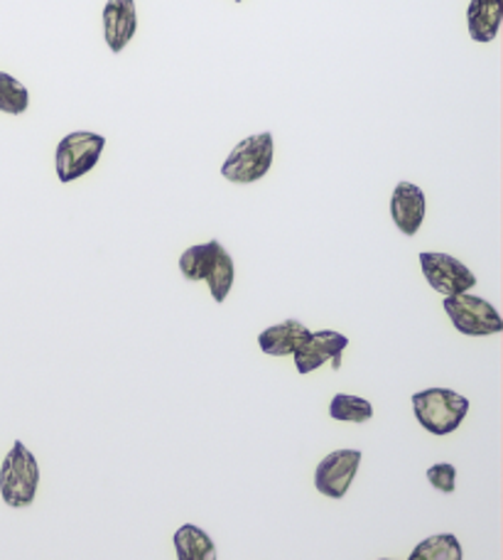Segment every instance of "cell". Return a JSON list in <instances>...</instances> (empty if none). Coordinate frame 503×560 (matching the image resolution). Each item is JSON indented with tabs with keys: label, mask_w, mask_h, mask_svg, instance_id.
Instances as JSON below:
<instances>
[{
	"label": "cell",
	"mask_w": 503,
	"mask_h": 560,
	"mask_svg": "<svg viewBox=\"0 0 503 560\" xmlns=\"http://www.w3.org/2000/svg\"><path fill=\"white\" fill-rule=\"evenodd\" d=\"M418 423L432 435H449L469 413V398L449 388H425L412 396Z\"/></svg>",
	"instance_id": "cell-1"
},
{
	"label": "cell",
	"mask_w": 503,
	"mask_h": 560,
	"mask_svg": "<svg viewBox=\"0 0 503 560\" xmlns=\"http://www.w3.org/2000/svg\"><path fill=\"white\" fill-rule=\"evenodd\" d=\"M276 158V143L273 133H256L248 136L236 143L229 158L221 165V177L229 179L234 185H254L258 179H264L270 167H273Z\"/></svg>",
	"instance_id": "cell-2"
},
{
	"label": "cell",
	"mask_w": 503,
	"mask_h": 560,
	"mask_svg": "<svg viewBox=\"0 0 503 560\" xmlns=\"http://www.w3.org/2000/svg\"><path fill=\"white\" fill-rule=\"evenodd\" d=\"M39 487V467L25 443L15 440L0 465V497L13 509H25L35 502Z\"/></svg>",
	"instance_id": "cell-3"
},
{
	"label": "cell",
	"mask_w": 503,
	"mask_h": 560,
	"mask_svg": "<svg viewBox=\"0 0 503 560\" xmlns=\"http://www.w3.org/2000/svg\"><path fill=\"white\" fill-rule=\"evenodd\" d=\"M106 148V138L92 131H74L59 140L55 170L59 183H74V179L92 173Z\"/></svg>",
	"instance_id": "cell-4"
},
{
	"label": "cell",
	"mask_w": 503,
	"mask_h": 560,
	"mask_svg": "<svg viewBox=\"0 0 503 560\" xmlns=\"http://www.w3.org/2000/svg\"><path fill=\"white\" fill-rule=\"evenodd\" d=\"M447 317L452 319L457 332L467 337H489L503 332V319L496 313V307L484 298L459 293L442 300Z\"/></svg>",
	"instance_id": "cell-5"
},
{
	"label": "cell",
	"mask_w": 503,
	"mask_h": 560,
	"mask_svg": "<svg viewBox=\"0 0 503 560\" xmlns=\"http://www.w3.org/2000/svg\"><path fill=\"white\" fill-rule=\"evenodd\" d=\"M420 268H422V276H425L430 288L437 290V293L445 298L469 293V290L477 285V276L471 273V268L449 254L422 252Z\"/></svg>",
	"instance_id": "cell-6"
},
{
	"label": "cell",
	"mask_w": 503,
	"mask_h": 560,
	"mask_svg": "<svg viewBox=\"0 0 503 560\" xmlns=\"http://www.w3.org/2000/svg\"><path fill=\"white\" fill-rule=\"evenodd\" d=\"M361 453L359 450H335L317 465L315 472V487L319 494L329 499L347 497L351 482L359 472Z\"/></svg>",
	"instance_id": "cell-7"
},
{
	"label": "cell",
	"mask_w": 503,
	"mask_h": 560,
	"mask_svg": "<svg viewBox=\"0 0 503 560\" xmlns=\"http://www.w3.org/2000/svg\"><path fill=\"white\" fill-rule=\"evenodd\" d=\"M349 347V337L335 332V329H319V332H309V337L297 347L295 366L300 374H312L319 366L331 362V366H341V354Z\"/></svg>",
	"instance_id": "cell-8"
},
{
	"label": "cell",
	"mask_w": 503,
	"mask_h": 560,
	"mask_svg": "<svg viewBox=\"0 0 503 560\" xmlns=\"http://www.w3.org/2000/svg\"><path fill=\"white\" fill-rule=\"evenodd\" d=\"M428 214V202L425 192L418 185L402 183L396 185L394 195H390V217H394V224L398 226L400 234L416 236L420 232L422 222H425Z\"/></svg>",
	"instance_id": "cell-9"
},
{
	"label": "cell",
	"mask_w": 503,
	"mask_h": 560,
	"mask_svg": "<svg viewBox=\"0 0 503 560\" xmlns=\"http://www.w3.org/2000/svg\"><path fill=\"white\" fill-rule=\"evenodd\" d=\"M138 10L136 0H108L104 5V39L110 52H124L136 37Z\"/></svg>",
	"instance_id": "cell-10"
},
{
	"label": "cell",
	"mask_w": 503,
	"mask_h": 560,
	"mask_svg": "<svg viewBox=\"0 0 503 560\" xmlns=\"http://www.w3.org/2000/svg\"><path fill=\"white\" fill-rule=\"evenodd\" d=\"M234 278H236L234 258H231V254L219 242H209L204 278L201 280L209 285V293L217 300V303H224V300L229 298L231 288H234Z\"/></svg>",
	"instance_id": "cell-11"
},
{
	"label": "cell",
	"mask_w": 503,
	"mask_h": 560,
	"mask_svg": "<svg viewBox=\"0 0 503 560\" xmlns=\"http://www.w3.org/2000/svg\"><path fill=\"white\" fill-rule=\"evenodd\" d=\"M307 337L309 329L300 319H285V323L264 329L258 337V345L260 352L268 357H293Z\"/></svg>",
	"instance_id": "cell-12"
},
{
	"label": "cell",
	"mask_w": 503,
	"mask_h": 560,
	"mask_svg": "<svg viewBox=\"0 0 503 560\" xmlns=\"http://www.w3.org/2000/svg\"><path fill=\"white\" fill-rule=\"evenodd\" d=\"M503 23V0H469L467 30L475 43H494Z\"/></svg>",
	"instance_id": "cell-13"
},
{
	"label": "cell",
	"mask_w": 503,
	"mask_h": 560,
	"mask_svg": "<svg viewBox=\"0 0 503 560\" xmlns=\"http://www.w3.org/2000/svg\"><path fill=\"white\" fill-rule=\"evenodd\" d=\"M177 560H217V546L211 536L195 524H185L175 532Z\"/></svg>",
	"instance_id": "cell-14"
},
{
	"label": "cell",
	"mask_w": 503,
	"mask_h": 560,
	"mask_svg": "<svg viewBox=\"0 0 503 560\" xmlns=\"http://www.w3.org/2000/svg\"><path fill=\"white\" fill-rule=\"evenodd\" d=\"M465 553H461V546L457 541V536L452 534H437L430 536L425 541H420L408 560H461Z\"/></svg>",
	"instance_id": "cell-15"
},
{
	"label": "cell",
	"mask_w": 503,
	"mask_h": 560,
	"mask_svg": "<svg viewBox=\"0 0 503 560\" xmlns=\"http://www.w3.org/2000/svg\"><path fill=\"white\" fill-rule=\"evenodd\" d=\"M329 416L341 420V423H366V420L374 418V406L361 396L337 394L329 404Z\"/></svg>",
	"instance_id": "cell-16"
},
{
	"label": "cell",
	"mask_w": 503,
	"mask_h": 560,
	"mask_svg": "<svg viewBox=\"0 0 503 560\" xmlns=\"http://www.w3.org/2000/svg\"><path fill=\"white\" fill-rule=\"evenodd\" d=\"M30 106V92L23 82L8 72H0V112L8 116L25 114Z\"/></svg>",
	"instance_id": "cell-17"
},
{
	"label": "cell",
	"mask_w": 503,
	"mask_h": 560,
	"mask_svg": "<svg viewBox=\"0 0 503 560\" xmlns=\"http://www.w3.org/2000/svg\"><path fill=\"white\" fill-rule=\"evenodd\" d=\"M207 252H209V244H197V246H189L187 252L179 256V271H183L185 280L199 283V280L204 278Z\"/></svg>",
	"instance_id": "cell-18"
},
{
	"label": "cell",
	"mask_w": 503,
	"mask_h": 560,
	"mask_svg": "<svg viewBox=\"0 0 503 560\" xmlns=\"http://www.w3.org/2000/svg\"><path fill=\"white\" fill-rule=\"evenodd\" d=\"M428 482L437 489V492L442 494H452L455 492V482H457V467L449 465V463H437L428 467Z\"/></svg>",
	"instance_id": "cell-19"
},
{
	"label": "cell",
	"mask_w": 503,
	"mask_h": 560,
	"mask_svg": "<svg viewBox=\"0 0 503 560\" xmlns=\"http://www.w3.org/2000/svg\"><path fill=\"white\" fill-rule=\"evenodd\" d=\"M381 560H390V558H381Z\"/></svg>",
	"instance_id": "cell-20"
},
{
	"label": "cell",
	"mask_w": 503,
	"mask_h": 560,
	"mask_svg": "<svg viewBox=\"0 0 503 560\" xmlns=\"http://www.w3.org/2000/svg\"><path fill=\"white\" fill-rule=\"evenodd\" d=\"M234 3H241V0H234Z\"/></svg>",
	"instance_id": "cell-21"
}]
</instances>
